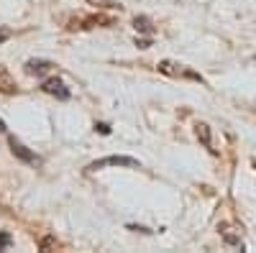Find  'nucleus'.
<instances>
[{
  "mask_svg": "<svg viewBox=\"0 0 256 253\" xmlns=\"http://www.w3.org/2000/svg\"><path fill=\"white\" fill-rule=\"evenodd\" d=\"M105 166H128V169H141V161H138V159H131V156H105V159L92 161L88 169H90V172H98V169H105Z\"/></svg>",
  "mask_w": 256,
  "mask_h": 253,
  "instance_id": "obj_1",
  "label": "nucleus"
},
{
  "mask_svg": "<svg viewBox=\"0 0 256 253\" xmlns=\"http://www.w3.org/2000/svg\"><path fill=\"white\" fill-rule=\"evenodd\" d=\"M159 72H164V74H172V77H190V79L205 82V79H202V74H198V72L187 69L184 64H174V61H162V64H159Z\"/></svg>",
  "mask_w": 256,
  "mask_h": 253,
  "instance_id": "obj_2",
  "label": "nucleus"
},
{
  "mask_svg": "<svg viewBox=\"0 0 256 253\" xmlns=\"http://www.w3.org/2000/svg\"><path fill=\"white\" fill-rule=\"evenodd\" d=\"M41 90H44L46 95H54V97H59V100H70V90L64 87V82L59 79V77H49L44 84H41Z\"/></svg>",
  "mask_w": 256,
  "mask_h": 253,
  "instance_id": "obj_3",
  "label": "nucleus"
},
{
  "mask_svg": "<svg viewBox=\"0 0 256 253\" xmlns=\"http://www.w3.org/2000/svg\"><path fill=\"white\" fill-rule=\"evenodd\" d=\"M10 151H13V156H18L20 161H26V164H31V166H38L41 164V159L34 154V151H28L20 141H16V138H10Z\"/></svg>",
  "mask_w": 256,
  "mask_h": 253,
  "instance_id": "obj_4",
  "label": "nucleus"
},
{
  "mask_svg": "<svg viewBox=\"0 0 256 253\" xmlns=\"http://www.w3.org/2000/svg\"><path fill=\"white\" fill-rule=\"evenodd\" d=\"M54 64L52 61H44V59H31L28 64H26V72L28 74H44V72H49Z\"/></svg>",
  "mask_w": 256,
  "mask_h": 253,
  "instance_id": "obj_5",
  "label": "nucleus"
},
{
  "mask_svg": "<svg viewBox=\"0 0 256 253\" xmlns=\"http://www.w3.org/2000/svg\"><path fill=\"white\" fill-rule=\"evenodd\" d=\"M198 138H202V143H205V149H210V151H216L212 149V143H210V128L205 123H198Z\"/></svg>",
  "mask_w": 256,
  "mask_h": 253,
  "instance_id": "obj_6",
  "label": "nucleus"
},
{
  "mask_svg": "<svg viewBox=\"0 0 256 253\" xmlns=\"http://www.w3.org/2000/svg\"><path fill=\"white\" fill-rule=\"evenodd\" d=\"M134 23H136V28H138V31H144V33H152V20H148L146 15H141V18H136V20H134Z\"/></svg>",
  "mask_w": 256,
  "mask_h": 253,
  "instance_id": "obj_7",
  "label": "nucleus"
},
{
  "mask_svg": "<svg viewBox=\"0 0 256 253\" xmlns=\"http://www.w3.org/2000/svg\"><path fill=\"white\" fill-rule=\"evenodd\" d=\"M8 243H10V236H8V233H0V251H3Z\"/></svg>",
  "mask_w": 256,
  "mask_h": 253,
  "instance_id": "obj_8",
  "label": "nucleus"
},
{
  "mask_svg": "<svg viewBox=\"0 0 256 253\" xmlns=\"http://www.w3.org/2000/svg\"><path fill=\"white\" fill-rule=\"evenodd\" d=\"M95 131H100V133H105V136L110 133V128H108V125H105V123H98V125H95Z\"/></svg>",
  "mask_w": 256,
  "mask_h": 253,
  "instance_id": "obj_9",
  "label": "nucleus"
},
{
  "mask_svg": "<svg viewBox=\"0 0 256 253\" xmlns=\"http://www.w3.org/2000/svg\"><path fill=\"white\" fill-rule=\"evenodd\" d=\"M8 38H10V31H6V28H0V44H6Z\"/></svg>",
  "mask_w": 256,
  "mask_h": 253,
  "instance_id": "obj_10",
  "label": "nucleus"
},
{
  "mask_svg": "<svg viewBox=\"0 0 256 253\" xmlns=\"http://www.w3.org/2000/svg\"><path fill=\"white\" fill-rule=\"evenodd\" d=\"M0 133H6V123H3V118H0Z\"/></svg>",
  "mask_w": 256,
  "mask_h": 253,
  "instance_id": "obj_11",
  "label": "nucleus"
},
{
  "mask_svg": "<svg viewBox=\"0 0 256 253\" xmlns=\"http://www.w3.org/2000/svg\"><path fill=\"white\" fill-rule=\"evenodd\" d=\"M254 166H256V159H254Z\"/></svg>",
  "mask_w": 256,
  "mask_h": 253,
  "instance_id": "obj_12",
  "label": "nucleus"
}]
</instances>
